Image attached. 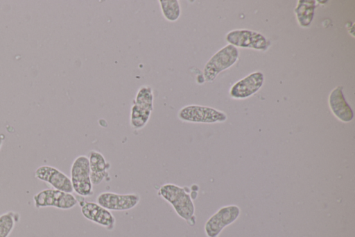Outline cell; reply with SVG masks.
<instances>
[{
	"label": "cell",
	"mask_w": 355,
	"mask_h": 237,
	"mask_svg": "<svg viewBox=\"0 0 355 237\" xmlns=\"http://www.w3.org/2000/svg\"><path fill=\"white\" fill-rule=\"evenodd\" d=\"M157 195L169 203L177 215L190 226L196 224L195 206L186 187L165 183L159 188Z\"/></svg>",
	"instance_id": "obj_1"
},
{
	"label": "cell",
	"mask_w": 355,
	"mask_h": 237,
	"mask_svg": "<svg viewBox=\"0 0 355 237\" xmlns=\"http://www.w3.org/2000/svg\"><path fill=\"white\" fill-rule=\"evenodd\" d=\"M90 173L88 157L85 155L77 156L71 166L70 179L73 192L80 197H90L94 194Z\"/></svg>",
	"instance_id": "obj_2"
},
{
	"label": "cell",
	"mask_w": 355,
	"mask_h": 237,
	"mask_svg": "<svg viewBox=\"0 0 355 237\" xmlns=\"http://www.w3.org/2000/svg\"><path fill=\"white\" fill-rule=\"evenodd\" d=\"M239 58L238 49L228 44L216 52L206 63L203 70V76L206 81H213L218 74L230 67Z\"/></svg>",
	"instance_id": "obj_3"
},
{
	"label": "cell",
	"mask_w": 355,
	"mask_h": 237,
	"mask_svg": "<svg viewBox=\"0 0 355 237\" xmlns=\"http://www.w3.org/2000/svg\"><path fill=\"white\" fill-rule=\"evenodd\" d=\"M35 207H54L61 210H69L77 204V198L72 193H65L53 188L44 189L33 197Z\"/></svg>",
	"instance_id": "obj_4"
},
{
	"label": "cell",
	"mask_w": 355,
	"mask_h": 237,
	"mask_svg": "<svg viewBox=\"0 0 355 237\" xmlns=\"http://www.w3.org/2000/svg\"><path fill=\"white\" fill-rule=\"evenodd\" d=\"M178 117L183 122L192 123H215L227 120V115L215 108L199 105H187L180 108Z\"/></svg>",
	"instance_id": "obj_5"
},
{
	"label": "cell",
	"mask_w": 355,
	"mask_h": 237,
	"mask_svg": "<svg viewBox=\"0 0 355 237\" xmlns=\"http://www.w3.org/2000/svg\"><path fill=\"white\" fill-rule=\"evenodd\" d=\"M241 213L236 205L220 208L205 222L204 229L207 237H218L223 229L235 222Z\"/></svg>",
	"instance_id": "obj_6"
},
{
	"label": "cell",
	"mask_w": 355,
	"mask_h": 237,
	"mask_svg": "<svg viewBox=\"0 0 355 237\" xmlns=\"http://www.w3.org/2000/svg\"><path fill=\"white\" fill-rule=\"evenodd\" d=\"M141 197L137 193L119 194L103 192L96 199V203L109 211H124L135 208Z\"/></svg>",
	"instance_id": "obj_7"
},
{
	"label": "cell",
	"mask_w": 355,
	"mask_h": 237,
	"mask_svg": "<svg viewBox=\"0 0 355 237\" xmlns=\"http://www.w3.org/2000/svg\"><path fill=\"white\" fill-rule=\"evenodd\" d=\"M34 175L37 179L49 184L53 189L68 193L73 192L70 178L55 167L41 165L35 170Z\"/></svg>",
	"instance_id": "obj_8"
},
{
	"label": "cell",
	"mask_w": 355,
	"mask_h": 237,
	"mask_svg": "<svg viewBox=\"0 0 355 237\" xmlns=\"http://www.w3.org/2000/svg\"><path fill=\"white\" fill-rule=\"evenodd\" d=\"M230 44L243 48H252L258 50H266L270 42L261 33L249 30H234L226 36Z\"/></svg>",
	"instance_id": "obj_9"
},
{
	"label": "cell",
	"mask_w": 355,
	"mask_h": 237,
	"mask_svg": "<svg viewBox=\"0 0 355 237\" xmlns=\"http://www.w3.org/2000/svg\"><path fill=\"white\" fill-rule=\"evenodd\" d=\"M78 203L80 204L81 213L85 218L107 230L114 229L116 220L110 211L96 202L83 201Z\"/></svg>",
	"instance_id": "obj_10"
},
{
	"label": "cell",
	"mask_w": 355,
	"mask_h": 237,
	"mask_svg": "<svg viewBox=\"0 0 355 237\" xmlns=\"http://www.w3.org/2000/svg\"><path fill=\"white\" fill-rule=\"evenodd\" d=\"M263 75L257 72L252 73L236 82L230 90V95L236 99H245L255 93L263 85Z\"/></svg>",
	"instance_id": "obj_11"
},
{
	"label": "cell",
	"mask_w": 355,
	"mask_h": 237,
	"mask_svg": "<svg viewBox=\"0 0 355 237\" xmlns=\"http://www.w3.org/2000/svg\"><path fill=\"white\" fill-rule=\"evenodd\" d=\"M329 104L334 115L340 121L349 122L353 119V111L345 101L342 86H338L331 92Z\"/></svg>",
	"instance_id": "obj_12"
},
{
	"label": "cell",
	"mask_w": 355,
	"mask_h": 237,
	"mask_svg": "<svg viewBox=\"0 0 355 237\" xmlns=\"http://www.w3.org/2000/svg\"><path fill=\"white\" fill-rule=\"evenodd\" d=\"M90 177L93 185H99L105 179H109L108 170L110 163L107 162L104 156L95 150L89 152Z\"/></svg>",
	"instance_id": "obj_13"
},
{
	"label": "cell",
	"mask_w": 355,
	"mask_h": 237,
	"mask_svg": "<svg viewBox=\"0 0 355 237\" xmlns=\"http://www.w3.org/2000/svg\"><path fill=\"white\" fill-rule=\"evenodd\" d=\"M315 8V1L314 0H300L297 1L295 13L297 21L302 26L310 25L313 17Z\"/></svg>",
	"instance_id": "obj_14"
},
{
	"label": "cell",
	"mask_w": 355,
	"mask_h": 237,
	"mask_svg": "<svg viewBox=\"0 0 355 237\" xmlns=\"http://www.w3.org/2000/svg\"><path fill=\"white\" fill-rule=\"evenodd\" d=\"M153 111L133 104L130 109V124L136 130L144 128L150 117Z\"/></svg>",
	"instance_id": "obj_15"
},
{
	"label": "cell",
	"mask_w": 355,
	"mask_h": 237,
	"mask_svg": "<svg viewBox=\"0 0 355 237\" xmlns=\"http://www.w3.org/2000/svg\"><path fill=\"white\" fill-rule=\"evenodd\" d=\"M163 17L168 22L177 21L181 15V6L178 0H159Z\"/></svg>",
	"instance_id": "obj_16"
},
{
	"label": "cell",
	"mask_w": 355,
	"mask_h": 237,
	"mask_svg": "<svg viewBox=\"0 0 355 237\" xmlns=\"http://www.w3.org/2000/svg\"><path fill=\"white\" fill-rule=\"evenodd\" d=\"M19 220V215L14 211H8L0 215V237H8L15 224Z\"/></svg>",
	"instance_id": "obj_17"
},
{
	"label": "cell",
	"mask_w": 355,
	"mask_h": 237,
	"mask_svg": "<svg viewBox=\"0 0 355 237\" xmlns=\"http://www.w3.org/2000/svg\"><path fill=\"white\" fill-rule=\"evenodd\" d=\"M153 92L149 85H142L138 90L133 104L153 111Z\"/></svg>",
	"instance_id": "obj_18"
},
{
	"label": "cell",
	"mask_w": 355,
	"mask_h": 237,
	"mask_svg": "<svg viewBox=\"0 0 355 237\" xmlns=\"http://www.w3.org/2000/svg\"><path fill=\"white\" fill-rule=\"evenodd\" d=\"M4 137L3 135H0V149H1V147L3 145Z\"/></svg>",
	"instance_id": "obj_19"
}]
</instances>
